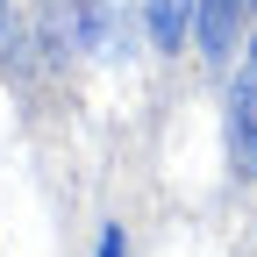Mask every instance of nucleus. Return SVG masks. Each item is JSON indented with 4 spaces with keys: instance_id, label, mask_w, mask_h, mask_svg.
Listing matches in <instances>:
<instances>
[{
    "instance_id": "1",
    "label": "nucleus",
    "mask_w": 257,
    "mask_h": 257,
    "mask_svg": "<svg viewBox=\"0 0 257 257\" xmlns=\"http://www.w3.org/2000/svg\"><path fill=\"white\" fill-rule=\"evenodd\" d=\"M229 157H236L243 179H257V43H250L243 72L229 86Z\"/></svg>"
},
{
    "instance_id": "2",
    "label": "nucleus",
    "mask_w": 257,
    "mask_h": 257,
    "mask_svg": "<svg viewBox=\"0 0 257 257\" xmlns=\"http://www.w3.org/2000/svg\"><path fill=\"white\" fill-rule=\"evenodd\" d=\"M243 8H250V0H200V43H207V57H229Z\"/></svg>"
},
{
    "instance_id": "3",
    "label": "nucleus",
    "mask_w": 257,
    "mask_h": 257,
    "mask_svg": "<svg viewBox=\"0 0 257 257\" xmlns=\"http://www.w3.org/2000/svg\"><path fill=\"white\" fill-rule=\"evenodd\" d=\"M186 22H193V0H150V43L157 50H179Z\"/></svg>"
},
{
    "instance_id": "4",
    "label": "nucleus",
    "mask_w": 257,
    "mask_h": 257,
    "mask_svg": "<svg viewBox=\"0 0 257 257\" xmlns=\"http://www.w3.org/2000/svg\"><path fill=\"white\" fill-rule=\"evenodd\" d=\"M100 257H121V229H107V236H100Z\"/></svg>"
},
{
    "instance_id": "5",
    "label": "nucleus",
    "mask_w": 257,
    "mask_h": 257,
    "mask_svg": "<svg viewBox=\"0 0 257 257\" xmlns=\"http://www.w3.org/2000/svg\"><path fill=\"white\" fill-rule=\"evenodd\" d=\"M0 29H8V0H0Z\"/></svg>"
}]
</instances>
